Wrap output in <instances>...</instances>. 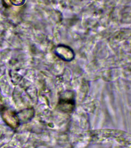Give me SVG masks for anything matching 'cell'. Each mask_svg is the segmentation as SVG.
Returning <instances> with one entry per match:
<instances>
[{
	"mask_svg": "<svg viewBox=\"0 0 131 148\" xmlns=\"http://www.w3.org/2000/svg\"><path fill=\"white\" fill-rule=\"evenodd\" d=\"M55 53L58 57L66 62L72 61L75 57L74 51L70 46L59 45L55 49Z\"/></svg>",
	"mask_w": 131,
	"mask_h": 148,
	"instance_id": "cell-2",
	"label": "cell"
},
{
	"mask_svg": "<svg viewBox=\"0 0 131 148\" xmlns=\"http://www.w3.org/2000/svg\"><path fill=\"white\" fill-rule=\"evenodd\" d=\"M58 106L61 112L65 113H72L75 107V96L74 92L67 91L60 96Z\"/></svg>",
	"mask_w": 131,
	"mask_h": 148,
	"instance_id": "cell-1",
	"label": "cell"
}]
</instances>
